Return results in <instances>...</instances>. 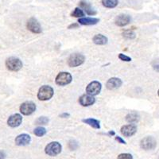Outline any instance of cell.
I'll return each mask as SVG.
<instances>
[{"mask_svg":"<svg viewBox=\"0 0 159 159\" xmlns=\"http://www.w3.org/2000/svg\"><path fill=\"white\" fill-rule=\"evenodd\" d=\"M36 110V104L31 101L25 102L20 106V111L24 116H30Z\"/></svg>","mask_w":159,"mask_h":159,"instance_id":"obj_8","label":"cell"},{"mask_svg":"<svg viewBox=\"0 0 159 159\" xmlns=\"http://www.w3.org/2000/svg\"><path fill=\"white\" fill-rule=\"evenodd\" d=\"M6 158V154L4 152L0 151V159H5Z\"/></svg>","mask_w":159,"mask_h":159,"instance_id":"obj_31","label":"cell"},{"mask_svg":"<svg viewBox=\"0 0 159 159\" xmlns=\"http://www.w3.org/2000/svg\"><path fill=\"white\" fill-rule=\"evenodd\" d=\"M120 131L125 137H131V136L134 135L137 132V127L134 124L124 125L121 127Z\"/></svg>","mask_w":159,"mask_h":159,"instance_id":"obj_10","label":"cell"},{"mask_svg":"<svg viewBox=\"0 0 159 159\" xmlns=\"http://www.w3.org/2000/svg\"><path fill=\"white\" fill-rule=\"evenodd\" d=\"M77 27H79V24L74 23V24H71V25L69 26V29H72V28L74 29V28H77Z\"/></svg>","mask_w":159,"mask_h":159,"instance_id":"obj_30","label":"cell"},{"mask_svg":"<svg viewBox=\"0 0 159 159\" xmlns=\"http://www.w3.org/2000/svg\"><path fill=\"white\" fill-rule=\"evenodd\" d=\"M85 57L80 53H74L72 54L68 59V65L69 67L74 68L81 65L84 62Z\"/></svg>","mask_w":159,"mask_h":159,"instance_id":"obj_5","label":"cell"},{"mask_svg":"<svg viewBox=\"0 0 159 159\" xmlns=\"http://www.w3.org/2000/svg\"><path fill=\"white\" fill-rule=\"evenodd\" d=\"M116 141L119 142V143H122V144H126V142L123 140V139H122L121 137H119V136H116Z\"/></svg>","mask_w":159,"mask_h":159,"instance_id":"obj_29","label":"cell"},{"mask_svg":"<svg viewBox=\"0 0 159 159\" xmlns=\"http://www.w3.org/2000/svg\"><path fill=\"white\" fill-rule=\"evenodd\" d=\"M99 22V19L96 18H81L78 20L79 24L84 25H93L97 24Z\"/></svg>","mask_w":159,"mask_h":159,"instance_id":"obj_17","label":"cell"},{"mask_svg":"<svg viewBox=\"0 0 159 159\" xmlns=\"http://www.w3.org/2000/svg\"><path fill=\"white\" fill-rule=\"evenodd\" d=\"M140 146L143 150H153L157 146V141L154 137L148 136V137H146L142 139L141 142H140Z\"/></svg>","mask_w":159,"mask_h":159,"instance_id":"obj_6","label":"cell"},{"mask_svg":"<svg viewBox=\"0 0 159 159\" xmlns=\"http://www.w3.org/2000/svg\"><path fill=\"white\" fill-rule=\"evenodd\" d=\"M126 120H127V122L130 123V124L135 123L139 120V116L135 112H132V113H130V114L126 116Z\"/></svg>","mask_w":159,"mask_h":159,"instance_id":"obj_21","label":"cell"},{"mask_svg":"<svg viewBox=\"0 0 159 159\" xmlns=\"http://www.w3.org/2000/svg\"><path fill=\"white\" fill-rule=\"evenodd\" d=\"M54 94L53 89L49 85H44L42 88H40L39 91L38 92V98L39 100L45 101L49 100L52 97Z\"/></svg>","mask_w":159,"mask_h":159,"instance_id":"obj_1","label":"cell"},{"mask_svg":"<svg viewBox=\"0 0 159 159\" xmlns=\"http://www.w3.org/2000/svg\"><path fill=\"white\" fill-rule=\"evenodd\" d=\"M31 142V137L27 134H19L18 137L15 139V143L17 146L19 147H23V146H26V145L30 144Z\"/></svg>","mask_w":159,"mask_h":159,"instance_id":"obj_13","label":"cell"},{"mask_svg":"<svg viewBox=\"0 0 159 159\" xmlns=\"http://www.w3.org/2000/svg\"><path fill=\"white\" fill-rule=\"evenodd\" d=\"M27 29L34 34L42 33V27L38 20L34 18H30L27 22Z\"/></svg>","mask_w":159,"mask_h":159,"instance_id":"obj_9","label":"cell"},{"mask_svg":"<svg viewBox=\"0 0 159 159\" xmlns=\"http://www.w3.org/2000/svg\"><path fill=\"white\" fill-rule=\"evenodd\" d=\"M61 145L58 142H52L45 147V154H48L49 156L54 157V156L58 155L61 152Z\"/></svg>","mask_w":159,"mask_h":159,"instance_id":"obj_3","label":"cell"},{"mask_svg":"<svg viewBox=\"0 0 159 159\" xmlns=\"http://www.w3.org/2000/svg\"><path fill=\"white\" fill-rule=\"evenodd\" d=\"M72 80V75L68 72H60L59 74L57 76L56 80H55L56 84L59 86H65V85L70 84Z\"/></svg>","mask_w":159,"mask_h":159,"instance_id":"obj_4","label":"cell"},{"mask_svg":"<svg viewBox=\"0 0 159 159\" xmlns=\"http://www.w3.org/2000/svg\"><path fill=\"white\" fill-rule=\"evenodd\" d=\"M109 134H111V135H115V132L114 131H110V132H109Z\"/></svg>","mask_w":159,"mask_h":159,"instance_id":"obj_33","label":"cell"},{"mask_svg":"<svg viewBox=\"0 0 159 159\" xmlns=\"http://www.w3.org/2000/svg\"><path fill=\"white\" fill-rule=\"evenodd\" d=\"M117 159H133V156L128 153H124V154H119Z\"/></svg>","mask_w":159,"mask_h":159,"instance_id":"obj_26","label":"cell"},{"mask_svg":"<svg viewBox=\"0 0 159 159\" xmlns=\"http://www.w3.org/2000/svg\"><path fill=\"white\" fill-rule=\"evenodd\" d=\"M69 147L71 150H76V148L78 147V144L76 141H70L69 142Z\"/></svg>","mask_w":159,"mask_h":159,"instance_id":"obj_28","label":"cell"},{"mask_svg":"<svg viewBox=\"0 0 159 159\" xmlns=\"http://www.w3.org/2000/svg\"><path fill=\"white\" fill-rule=\"evenodd\" d=\"M102 5L106 8H112L116 7L119 4V0H102Z\"/></svg>","mask_w":159,"mask_h":159,"instance_id":"obj_20","label":"cell"},{"mask_svg":"<svg viewBox=\"0 0 159 159\" xmlns=\"http://www.w3.org/2000/svg\"><path fill=\"white\" fill-rule=\"evenodd\" d=\"M22 122V116L20 114H15L10 116L7 120V124L11 127H18L21 125Z\"/></svg>","mask_w":159,"mask_h":159,"instance_id":"obj_12","label":"cell"},{"mask_svg":"<svg viewBox=\"0 0 159 159\" xmlns=\"http://www.w3.org/2000/svg\"><path fill=\"white\" fill-rule=\"evenodd\" d=\"M48 123H49V119L47 117H45V116L39 117L35 122L37 125H46L48 124Z\"/></svg>","mask_w":159,"mask_h":159,"instance_id":"obj_24","label":"cell"},{"mask_svg":"<svg viewBox=\"0 0 159 159\" xmlns=\"http://www.w3.org/2000/svg\"><path fill=\"white\" fill-rule=\"evenodd\" d=\"M123 35L124 38H128V39H134L135 38V34L131 30H126L125 32H123Z\"/></svg>","mask_w":159,"mask_h":159,"instance_id":"obj_25","label":"cell"},{"mask_svg":"<svg viewBox=\"0 0 159 159\" xmlns=\"http://www.w3.org/2000/svg\"><path fill=\"white\" fill-rule=\"evenodd\" d=\"M102 89L101 84L99 81H92L86 88V92L89 96H95L99 95Z\"/></svg>","mask_w":159,"mask_h":159,"instance_id":"obj_7","label":"cell"},{"mask_svg":"<svg viewBox=\"0 0 159 159\" xmlns=\"http://www.w3.org/2000/svg\"><path fill=\"white\" fill-rule=\"evenodd\" d=\"M60 116L61 118H67L69 116V114H68V113H63V114H61Z\"/></svg>","mask_w":159,"mask_h":159,"instance_id":"obj_32","label":"cell"},{"mask_svg":"<svg viewBox=\"0 0 159 159\" xmlns=\"http://www.w3.org/2000/svg\"><path fill=\"white\" fill-rule=\"evenodd\" d=\"M82 121H83V123L89 125L90 127H93V128H95V129L100 128V124H99L100 123H99V120H97V119H92V118H90V119H83Z\"/></svg>","mask_w":159,"mask_h":159,"instance_id":"obj_19","label":"cell"},{"mask_svg":"<svg viewBox=\"0 0 159 159\" xmlns=\"http://www.w3.org/2000/svg\"><path fill=\"white\" fill-rule=\"evenodd\" d=\"M6 67L10 71L18 72L22 68V62L19 58L11 57L6 61Z\"/></svg>","mask_w":159,"mask_h":159,"instance_id":"obj_2","label":"cell"},{"mask_svg":"<svg viewBox=\"0 0 159 159\" xmlns=\"http://www.w3.org/2000/svg\"><path fill=\"white\" fill-rule=\"evenodd\" d=\"M119 58L121 60V61H123L129 62V61H131V58H130V57L126 56V55L123 54V53H119Z\"/></svg>","mask_w":159,"mask_h":159,"instance_id":"obj_27","label":"cell"},{"mask_svg":"<svg viewBox=\"0 0 159 159\" xmlns=\"http://www.w3.org/2000/svg\"><path fill=\"white\" fill-rule=\"evenodd\" d=\"M130 21H131V18H130V15L122 14V15H119L116 17V20H115V23L118 26L123 27V26L128 25Z\"/></svg>","mask_w":159,"mask_h":159,"instance_id":"obj_11","label":"cell"},{"mask_svg":"<svg viewBox=\"0 0 159 159\" xmlns=\"http://www.w3.org/2000/svg\"><path fill=\"white\" fill-rule=\"evenodd\" d=\"M79 6L85 11V13H86L87 15H96V14H97L96 10L93 9L92 6H91V4L89 3V2H86L85 0H81V1L79 2Z\"/></svg>","mask_w":159,"mask_h":159,"instance_id":"obj_16","label":"cell"},{"mask_svg":"<svg viewBox=\"0 0 159 159\" xmlns=\"http://www.w3.org/2000/svg\"><path fill=\"white\" fill-rule=\"evenodd\" d=\"M123 82L119 78L117 77H112L107 80L106 84V87L108 90H114V89H119L122 85Z\"/></svg>","mask_w":159,"mask_h":159,"instance_id":"obj_14","label":"cell"},{"mask_svg":"<svg viewBox=\"0 0 159 159\" xmlns=\"http://www.w3.org/2000/svg\"><path fill=\"white\" fill-rule=\"evenodd\" d=\"M34 134L36 136H38V137H42V136H44L46 134V130H45V128H44L42 127H38L34 129Z\"/></svg>","mask_w":159,"mask_h":159,"instance_id":"obj_23","label":"cell"},{"mask_svg":"<svg viewBox=\"0 0 159 159\" xmlns=\"http://www.w3.org/2000/svg\"><path fill=\"white\" fill-rule=\"evenodd\" d=\"M96 102V99L93 96H89V95H83L80 97L79 103L82 105L83 107H89L91 105H93Z\"/></svg>","mask_w":159,"mask_h":159,"instance_id":"obj_15","label":"cell"},{"mask_svg":"<svg viewBox=\"0 0 159 159\" xmlns=\"http://www.w3.org/2000/svg\"><path fill=\"white\" fill-rule=\"evenodd\" d=\"M71 16L74 17V18H81L84 16V13L80 7H76L74 11H72V14H71Z\"/></svg>","mask_w":159,"mask_h":159,"instance_id":"obj_22","label":"cell"},{"mask_svg":"<svg viewBox=\"0 0 159 159\" xmlns=\"http://www.w3.org/2000/svg\"><path fill=\"white\" fill-rule=\"evenodd\" d=\"M93 42L96 45H106L107 43V37H105L104 35H102V34H96L95 35L93 39H92Z\"/></svg>","mask_w":159,"mask_h":159,"instance_id":"obj_18","label":"cell"}]
</instances>
